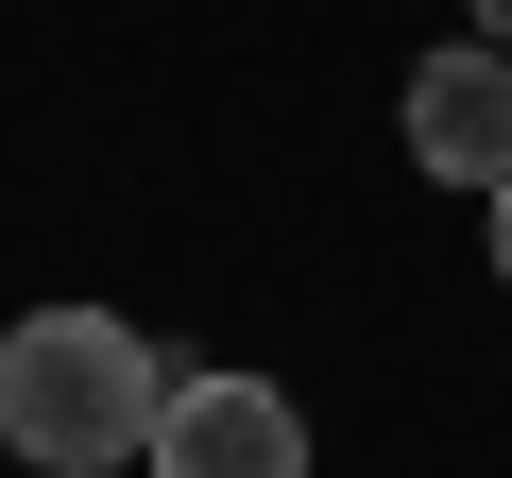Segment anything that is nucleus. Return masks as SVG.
Here are the masks:
<instances>
[{
    "instance_id": "nucleus-1",
    "label": "nucleus",
    "mask_w": 512,
    "mask_h": 478,
    "mask_svg": "<svg viewBox=\"0 0 512 478\" xmlns=\"http://www.w3.org/2000/svg\"><path fill=\"white\" fill-rule=\"evenodd\" d=\"M154 410H171V359L120 308H18L0 325V444H18L35 478L154 461Z\"/></svg>"
},
{
    "instance_id": "nucleus-3",
    "label": "nucleus",
    "mask_w": 512,
    "mask_h": 478,
    "mask_svg": "<svg viewBox=\"0 0 512 478\" xmlns=\"http://www.w3.org/2000/svg\"><path fill=\"white\" fill-rule=\"evenodd\" d=\"M410 154L444 188H512V52L495 35H461V52L410 69Z\"/></svg>"
},
{
    "instance_id": "nucleus-4",
    "label": "nucleus",
    "mask_w": 512,
    "mask_h": 478,
    "mask_svg": "<svg viewBox=\"0 0 512 478\" xmlns=\"http://www.w3.org/2000/svg\"><path fill=\"white\" fill-rule=\"evenodd\" d=\"M478 35H495V52H512V0H478Z\"/></svg>"
},
{
    "instance_id": "nucleus-5",
    "label": "nucleus",
    "mask_w": 512,
    "mask_h": 478,
    "mask_svg": "<svg viewBox=\"0 0 512 478\" xmlns=\"http://www.w3.org/2000/svg\"><path fill=\"white\" fill-rule=\"evenodd\" d=\"M495 274H512V188H495Z\"/></svg>"
},
{
    "instance_id": "nucleus-2",
    "label": "nucleus",
    "mask_w": 512,
    "mask_h": 478,
    "mask_svg": "<svg viewBox=\"0 0 512 478\" xmlns=\"http://www.w3.org/2000/svg\"><path fill=\"white\" fill-rule=\"evenodd\" d=\"M154 478H308V410H291L274 376H205V359H171Z\"/></svg>"
}]
</instances>
